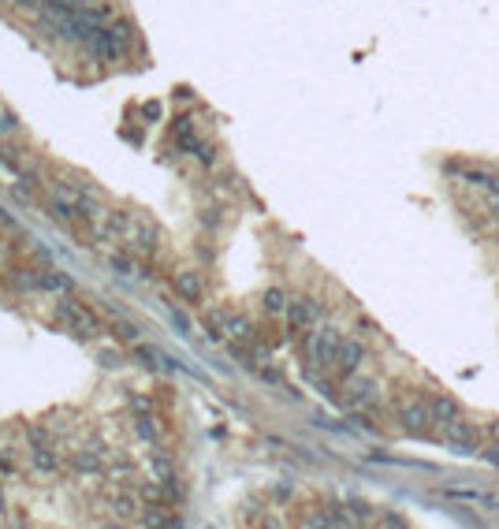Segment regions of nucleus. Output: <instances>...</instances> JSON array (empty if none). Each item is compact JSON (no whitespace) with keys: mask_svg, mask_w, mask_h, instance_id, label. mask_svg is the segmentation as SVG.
I'll use <instances>...</instances> for the list:
<instances>
[{"mask_svg":"<svg viewBox=\"0 0 499 529\" xmlns=\"http://www.w3.org/2000/svg\"><path fill=\"white\" fill-rule=\"evenodd\" d=\"M71 466H75L78 473H101V455H97V451H78V455L71 458Z\"/></svg>","mask_w":499,"mask_h":529,"instance_id":"12","label":"nucleus"},{"mask_svg":"<svg viewBox=\"0 0 499 529\" xmlns=\"http://www.w3.org/2000/svg\"><path fill=\"white\" fill-rule=\"evenodd\" d=\"M120 336L123 339H138V328L135 324H120Z\"/></svg>","mask_w":499,"mask_h":529,"instance_id":"21","label":"nucleus"},{"mask_svg":"<svg viewBox=\"0 0 499 529\" xmlns=\"http://www.w3.org/2000/svg\"><path fill=\"white\" fill-rule=\"evenodd\" d=\"M272 495H276V500H287V495H291V485H276Z\"/></svg>","mask_w":499,"mask_h":529,"instance_id":"23","label":"nucleus"},{"mask_svg":"<svg viewBox=\"0 0 499 529\" xmlns=\"http://www.w3.org/2000/svg\"><path fill=\"white\" fill-rule=\"evenodd\" d=\"M488 205H492V217L499 220V190H492V194H488Z\"/></svg>","mask_w":499,"mask_h":529,"instance_id":"22","label":"nucleus"},{"mask_svg":"<svg viewBox=\"0 0 499 529\" xmlns=\"http://www.w3.org/2000/svg\"><path fill=\"white\" fill-rule=\"evenodd\" d=\"M488 462H492V466H499V448H488Z\"/></svg>","mask_w":499,"mask_h":529,"instance_id":"24","label":"nucleus"},{"mask_svg":"<svg viewBox=\"0 0 499 529\" xmlns=\"http://www.w3.org/2000/svg\"><path fill=\"white\" fill-rule=\"evenodd\" d=\"M157 242H160L157 224H149V220H135V224H130V231H127V246H130L135 254H153V250H157Z\"/></svg>","mask_w":499,"mask_h":529,"instance_id":"9","label":"nucleus"},{"mask_svg":"<svg viewBox=\"0 0 499 529\" xmlns=\"http://www.w3.org/2000/svg\"><path fill=\"white\" fill-rule=\"evenodd\" d=\"M68 287H71V279L63 276V272H56V269L38 272V291H45V294H63Z\"/></svg>","mask_w":499,"mask_h":529,"instance_id":"11","label":"nucleus"},{"mask_svg":"<svg viewBox=\"0 0 499 529\" xmlns=\"http://www.w3.org/2000/svg\"><path fill=\"white\" fill-rule=\"evenodd\" d=\"M425 403H428V414H432V421H436V425H451L455 418H462L458 403L447 391H425Z\"/></svg>","mask_w":499,"mask_h":529,"instance_id":"10","label":"nucleus"},{"mask_svg":"<svg viewBox=\"0 0 499 529\" xmlns=\"http://www.w3.org/2000/svg\"><path fill=\"white\" fill-rule=\"evenodd\" d=\"M488 433H492V436H499V425H492V428H488Z\"/></svg>","mask_w":499,"mask_h":529,"instance_id":"25","label":"nucleus"},{"mask_svg":"<svg viewBox=\"0 0 499 529\" xmlns=\"http://www.w3.org/2000/svg\"><path fill=\"white\" fill-rule=\"evenodd\" d=\"M112 269H120V272H130V269H135V261H127V257H112Z\"/></svg>","mask_w":499,"mask_h":529,"instance_id":"20","label":"nucleus"},{"mask_svg":"<svg viewBox=\"0 0 499 529\" xmlns=\"http://www.w3.org/2000/svg\"><path fill=\"white\" fill-rule=\"evenodd\" d=\"M56 317H60L63 324H68L75 336H82V339H90V336H97V332H101V324H97V317H93V313H86V309H82L78 302H60V306H56Z\"/></svg>","mask_w":499,"mask_h":529,"instance_id":"5","label":"nucleus"},{"mask_svg":"<svg viewBox=\"0 0 499 529\" xmlns=\"http://www.w3.org/2000/svg\"><path fill=\"white\" fill-rule=\"evenodd\" d=\"M175 287H179L182 299H197V294H202V279H197L194 272H179L175 276Z\"/></svg>","mask_w":499,"mask_h":529,"instance_id":"13","label":"nucleus"},{"mask_svg":"<svg viewBox=\"0 0 499 529\" xmlns=\"http://www.w3.org/2000/svg\"><path fill=\"white\" fill-rule=\"evenodd\" d=\"M343 406H351V410H376L380 406V388H376V380L373 376H343Z\"/></svg>","mask_w":499,"mask_h":529,"instance_id":"3","label":"nucleus"},{"mask_svg":"<svg viewBox=\"0 0 499 529\" xmlns=\"http://www.w3.org/2000/svg\"><path fill=\"white\" fill-rule=\"evenodd\" d=\"M115 510H120L123 518H135L138 515V503L135 500H115Z\"/></svg>","mask_w":499,"mask_h":529,"instance_id":"19","label":"nucleus"},{"mask_svg":"<svg viewBox=\"0 0 499 529\" xmlns=\"http://www.w3.org/2000/svg\"><path fill=\"white\" fill-rule=\"evenodd\" d=\"M30 455H34V466H38V470L56 473V458H53V451H48L45 443H41V448H30Z\"/></svg>","mask_w":499,"mask_h":529,"instance_id":"15","label":"nucleus"},{"mask_svg":"<svg viewBox=\"0 0 499 529\" xmlns=\"http://www.w3.org/2000/svg\"><path fill=\"white\" fill-rule=\"evenodd\" d=\"M264 313H272V317H276V313H287V294L279 287L264 291Z\"/></svg>","mask_w":499,"mask_h":529,"instance_id":"14","label":"nucleus"},{"mask_svg":"<svg viewBox=\"0 0 499 529\" xmlns=\"http://www.w3.org/2000/svg\"><path fill=\"white\" fill-rule=\"evenodd\" d=\"M135 433H138L142 440H157V428H153V418H149V414H138V418H135Z\"/></svg>","mask_w":499,"mask_h":529,"instance_id":"16","label":"nucleus"},{"mask_svg":"<svg viewBox=\"0 0 499 529\" xmlns=\"http://www.w3.org/2000/svg\"><path fill=\"white\" fill-rule=\"evenodd\" d=\"M443 440L451 443L458 455H473V451H480V428H477L473 421H465V418H455L451 425H443Z\"/></svg>","mask_w":499,"mask_h":529,"instance_id":"4","label":"nucleus"},{"mask_svg":"<svg viewBox=\"0 0 499 529\" xmlns=\"http://www.w3.org/2000/svg\"><path fill=\"white\" fill-rule=\"evenodd\" d=\"M82 45H86L90 56H97V60H115L123 53V41L115 38V30H105V26H90V34Z\"/></svg>","mask_w":499,"mask_h":529,"instance_id":"6","label":"nucleus"},{"mask_svg":"<svg viewBox=\"0 0 499 529\" xmlns=\"http://www.w3.org/2000/svg\"><path fill=\"white\" fill-rule=\"evenodd\" d=\"M321 321V306L313 299H291L287 302V324L294 332H309V328H317Z\"/></svg>","mask_w":499,"mask_h":529,"instance_id":"7","label":"nucleus"},{"mask_svg":"<svg viewBox=\"0 0 499 529\" xmlns=\"http://www.w3.org/2000/svg\"><path fill=\"white\" fill-rule=\"evenodd\" d=\"M365 361V346L358 343V339H351V336H343L339 339V351H336V369L339 376H351V373H358V366Z\"/></svg>","mask_w":499,"mask_h":529,"instance_id":"8","label":"nucleus"},{"mask_svg":"<svg viewBox=\"0 0 499 529\" xmlns=\"http://www.w3.org/2000/svg\"><path fill=\"white\" fill-rule=\"evenodd\" d=\"M339 332L336 328H309V336L302 343V354L309 361V369H331L336 366V351H339Z\"/></svg>","mask_w":499,"mask_h":529,"instance_id":"2","label":"nucleus"},{"mask_svg":"<svg viewBox=\"0 0 499 529\" xmlns=\"http://www.w3.org/2000/svg\"><path fill=\"white\" fill-rule=\"evenodd\" d=\"M395 414H398V421H403L406 433H413V436H428L432 425H436L432 414H428L425 395H418V391H398L395 395Z\"/></svg>","mask_w":499,"mask_h":529,"instance_id":"1","label":"nucleus"},{"mask_svg":"<svg viewBox=\"0 0 499 529\" xmlns=\"http://www.w3.org/2000/svg\"><path fill=\"white\" fill-rule=\"evenodd\" d=\"M97 361H101L105 369H120V366H123L120 351H108V346H105V351H97Z\"/></svg>","mask_w":499,"mask_h":529,"instance_id":"17","label":"nucleus"},{"mask_svg":"<svg viewBox=\"0 0 499 529\" xmlns=\"http://www.w3.org/2000/svg\"><path fill=\"white\" fill-rule=\"evenodd\" d=\"M26 440H30V448H41V443L48 440V433H45V425H26Z\"/></svg>","mask_w":499,"mask_h":529,"instance_id":"18","label":"nucleus"}]
</instances>
